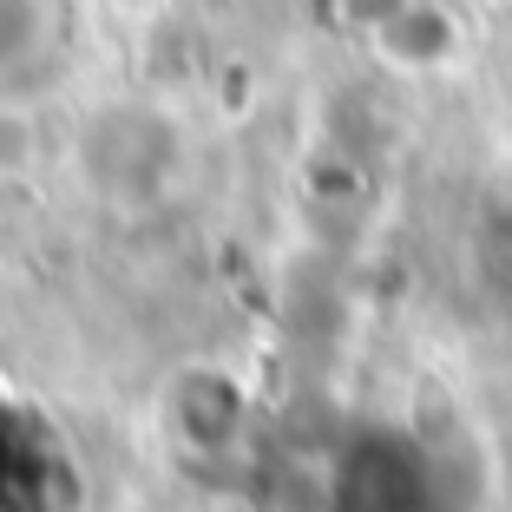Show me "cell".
<instances>
[{"instance_id":"1","label":"cell","mask_w":512,"mask_h":512,"mask_svg":"<svg viewBox=\"0 0 512 512\" xmlns=\"http://www.w3.org/2000/svg\"><path fill=\"white\" fill-rule=\"evenodd\" d=\"M447 467L414 434H368L342 460V512H440Z\"/></svg>"}]
</instances>
